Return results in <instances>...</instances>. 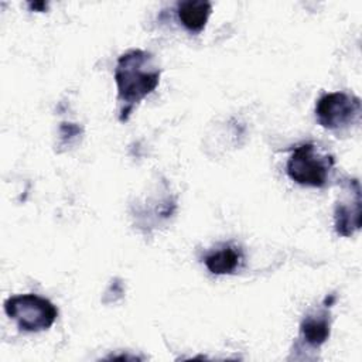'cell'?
Masks as SVG:
<instances>
[{"label": "cell", "instance_id": "cell-1", "mask_svg": "<svg viewBox=\"0 0 362 362\" xmlns=\"http://www.w3.org/2000/svg\"><path fill=\"white\" fill-rule=\"evenodd\" d=\"M160 74L161 71L154 57L144 49H132L119 57L115 68V81L117 98L126 105L120 120H127L133 106L158 86Z\"/></svg>", "mask_w": 362, "mask_h": 362}, {"label": "cell", "instance_id": "cell-2", "mask_svg": "<svg viewBox=\"0 0 362 362\" xmlns=\"http://www.w3.org/2000/svg\"><path fill=\"white\" fill-rule=\"evenodd\" d=\"M4 311L25 332L45 331L58 317L57 307L48 298L33 293L8 297L4 301Z\"/></svg>", "mask_w": 362, "mask_h": 362}, {"label": "cell", "instance_id": "cell-3", "mask_svg": "<svg viewBox=\"0 0 362 362\" xmlns=\"http://www.w3.org/2000/svg\"><path fill=\"white\" fill-rule=\"evenodd\" d=\"M332 167V156L320 153L313 143H303L293 150L286 171L300 185L321 188L327 184Z\"/></svg>", "mask_w": 362, "mask_h": 362}, {"label": "cell", "instance_id": "cell-4", "mask_svg": "<svg viewBox=\"0 0 362 362\" xmlns=\"http://www.w3.org/2000/svg\"><path fill=\"white\" fill-rule=\"evenodd\" d=\"M361 99L346 92L322 95L315 105V116L324 129L337 130L359 119Z\"/></svg>", "mask_w": 362, "mask_h": 362}, {"label": "cell", "instance_id": "cell-5", "mask_svg": "<svg viewBox=\"0 0 362 362\" xmlns=\"http://www.w3.org/2000/svg\"><path fill=\"white\" fill-rule=\"evenodd\" d=\"M359 189V181L355 180L351 189V198H345L337 202L334 221L335 230L341 236H351L361 228V192L354 197V194Z\"/></svg>", "mask_w": 362, "mask_h": 362}, {"label": "cell", "instance_id": "cell-6", "mask_svg": "<svg viewBox=\"0 0 362 362\" xmlns=\"http://www.w3.org/2000/svg\"><path fill=\"white\" fill-rule=\"evenodd\" d=\"M212 4L206 0H184L177 3V16L181 24L191 33H199L206 25Z\"/></svg>", "mask_w": 362, "mask_h": 362}, {"label": "cell", "instance_id": "cell-7", "mask_svg": "<svg viewBox=\"0 0 362 362\" xmlns=\"http://www.w3.org/2000/svg\"><path fill=\"white\" fill-rule=\"evenodd\" d=\"M243 253L238 246L225 245L221 249L206 255L204 263L212 274H229L240 267Z\"/></svg>", "mask_w": 362, "mask_h": 362}, {"label": "cell", "instance_id": "cell-8", "mask_svg": "<svg viewBox=\"0 0 362 362\" xmlns=\"http://www.w3.org/2000/svg\"><path fill=\"white\" fill-rule=\"evenodd\" d=\"M300 331L305 342L314 348L322 345L329 337V314L328 311H318L308 314L300 324Z\"/></svg>", "mask_w": 362, "mask_h": 362}]
</instances>
